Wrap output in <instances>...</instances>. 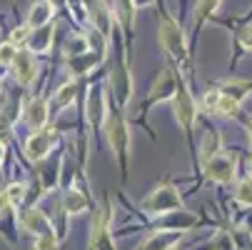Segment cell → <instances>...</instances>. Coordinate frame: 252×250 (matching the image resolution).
Listing matches in <instances>:
<instances>
[{"instance_id": "1", "label": "cell", "mask_w": 252, "mask_h": 250, "mask_svg": "<svg viewBox=\"0 0 252 250\" xmlns=\"http://www.w3.org/2000/svg\"><path fill=\"white\" fill-rule=\"evenodd\" d=\"M102 135H105V143L110 148L118 168H120V175L123 180L127 178V165H130V153H132V130H130V123L125 118V110L115 103L110 110H107V118L102 123Z\"/></svg>"}, {"instance_id": "2", "label": "cell", "mask_w": 252, "mask_h": 250, "mask_svg": "<svg viewBox=\"0 0 252 250\" xmlns=\"http://www.w3.org/2000/svg\"><path fill=\"white\" fill-rule=\"evenodd\" d=\"M158 40L160 48L165 53L167 65H172L177 73L188 65V40H185V33L180 28V23L175 18H170L167 13L160 15V25H158Z\"/></svg>"}, {"instance_id": "3", "label": "cell", "mask_w": 252, "mask_h": 250, "mask_svg": "<svg viewBox=\"0 0 252 250\" xmlns=\"http://www.w3.org/2000/svg\"><path fill=\"white\" fill-rule=\"evenodd\" d=\"M185 208V200H183V193L177 190L175 183L165 180V183H158L145 198L140 203V210L150 218H162L172 210H180Z\"/></svg>"}, {"instance_id": "4", "label": "cell", "mask_w": 252, "mask_h": 250, "mask_svg": "<svg viewBox=\"0 0 252 250\" xmlns=\"http://www.w3.org/2000/svg\"><path fill=\"white\" fill-rule=\"evenodd\" d=\"M107 90L115 98V103L120 108L130 105L132 95H135V78H132V70L127 65L125 53H118L113 68H110V75H107Z\"/></svg>"}, {"instance_id": "5", "label": "cell", "mask_w": 252, "mask_h": 250, "mask_svg": "<svg viewBox=\"0 0 252 250\" xmlns=\"http://www.w3.org/2000/svg\"><path fill=\"white\" fill-rule=\"evenodd\" d=\"M170 108H172V118H175L177 128L185 130L188 135H192V130H195L197 120H200V103L190 93L188 83H180L177 93L170 100Z\"/></svg>"}, {"instance_id": "6", "label": "cell", "mask_w": 252, "mask_h": 250, "mask_svg": "<svg viewBox=\"0 0 252 250\" xmlns=\"http://www.w3.org/2000/svg\"><path fill=\"white\" fill-rule=\"evenodd\" d=\"M180 73L172 68V65H165V68H160V73L155 75V80L150 83V88H148V95H145V105H142V113H148L150 108H155V105H160V103H170L172 100V95L177 93V88H180Z\"/></svg>"}, {"instance_id": "7", "label": "cell", "mask_w": 252, "mask_h": 250, "mask_svg": "<svg viewBox=\"0 0 252 250\" xmlns=\"http://www.w3.org/2000/svg\"><path fill=\"white\" fill-rule=\"evenodd\" d=\"M58 140H60V133H58V128H53V125H45V128H40V130H32V133L25 138V143H23V155H25V160H30V163H35V165L43 163L45 158L53 155Z\"/></svg>"}, {"instance_id": "8", "label": "cell", "mask_w": 252, "mask_h": 250, "mask_svg": "<svg viewBox=\"0 0 252 250\" xmlns=\"http://www.w3.org/2000/svg\"><path fill=\"white\" fill-rule=\"evenodd\" d=\"M202 175L205 180L215 185H230L237 180V155L230 150H220L218 155H212L210 160L202 163Z\"/></svg>"}, {"instance_id": "9", "label": "cell", "mask_w": 252, "mask_h": 250, "mask_svg": "<svg viewBox=\"0 0 252 250\" xmlns=\"http://www.w3.org/2000/svg\"><path fill=\"white\" fill-rule=\"evenodd\" d=\"M107 83H95L90 85L88 90V98H85V123L93 133H102V123L107 118Z\"/></svg>"}, {"instance_id": "10", "label": "cell", "mask_w": 252, "mask_h": 250, "mask_svg": "<svg viewBox=\"0 0 252 250\" xmlns=\"http://www.w3.org/2000/svg\"><path fill=\"white\" fill-rule=\"evenodd\" d=\"M10 75L13 80L20 85V88H30L40 75V63H38V55H35L30 48H18L13 63H10Z\"/></svg>"}, {"instance_id": "11", "label": "cell", "mask_w": 252, "mask_h": 250, "mask_svg": "<svg viewBox=\"0 0 252 250\" xmlns=\"http://www.w3.org/2000/svg\"><path fill=\"white\" fill-rule=\"evenodd\" d=\"M93 208V198H90V190L88 188H80V185H70L63 190L60 195V213H65L67 218H75V215H83V213H90Z\"/></svg>"}, {"instance_id": "12", "label": "cell", "mask_w": 252, "mask_h": 250, "mask_svg": "<svg viewBox=\"0 0 252 250\" xmlns=\"http://www.w3.org/2000/svg\"><path fill=\"white\" fill-rule=\"evenodd\" d=\"M50 100L45 98H28L20 108V120L30 128V130H40L50 123Z\"/></svg>"}, {"instance_id": "13", "label": "cell", "mask_w": 252, "mask_h": 250, "mask_svg": "<svg viewBox=\"0 0 252 250\" xmlns=\"http://www.w3.org/2000/svg\"><path fill=\"white\" fill-rule=\"evenodd\" d=\"M18 225H20V230H25V233L32 235V238L55 228L53 220H50V215H48L43 208H38V205L23 208V210H20V218H18Z\"/></svg>"}, {"instance_id": "14", "label": "cell", "mask_w": 252, "mask_h": 250, "mask_svg": "<svg viewBox=\"0 0 252 250\" xmlns=\"http://www.w3.org/2000/svg\"><path fill=\"white\" fill-rule=\"evenodd\" d=\"M197 223H200V218L195 215V213L180 208V210H172V213H167V215L158 218L155 230H167V233H180L183 235L185 230H192Z\"/></svg>"}, {"instance_id": "15", "label": "cell", "mask_w": 252, "mask_h": 250, "mask_svg": "<svg viewBox=\"0 0 252 250\" xmlns=\"http://www.w3.org/2000/svg\"><path fill=\"white\" fill-rule=\"evenodd\" d=\"M88 15H90V23L95 30H100L105 38H110L113 33V23H115V13L113 8L105 3V0H90L88 5Z\"/></svg>"}, {"instance_id": "16", "label": "cell", "mask_w": 252, "mask_h": 250, "mask_svg": "<svg viewBox=\"0 0 252 250\" xmlns=\"http://www.w3.org/2000/svg\"><path fill=\"white\" fill-rule=\"evenodd\" d=\"M105 58L100 55V53H95V50H85V53H80V55H67L65 58V65H67V70L73 75H88V73H93V70L102 63Z\"/></svg>"}, {"instance_id": "17", "label": "cell", "mask_w": 252, "mask_h": 250, "mask_svg": "<svg viewBox=\"0 0 252 250\" xmlns=\"http://www.w3.org/2000/svg\"><path fill=\"white\" fill-rule=\"evenodd\" d=\"M80 95V80H65L58 85V90L53 93V100H50V108L55 110H67V108H73L75 100Z\"/></svg>"}, {"instance_id": "18", "label": "cell", "mask_w": 252, "mask_h": 250, "mask_svg": "<svg viewBox=\"0 0 252 250\" xmlns=\"http://www.w3.org/2000/svg\"><path fill=\"white\" fill-rule=\"evenodd\" d=\"M53 40H55V25L48 23V25L35 28V30L30 33V38H28L25 48H30L35 55H45V53L53 50Z\"/></svg>"}, {"instance_id": "19", "label": "cell", "mask_w": 252, "mask_h": 250, "mask_svg": "<svg viewBox=\"0 0 252 250\" xmlns=\"http://www.w3.org/2000/svg\"><path fill=\"white\" fill-rule=\"evenodd\" d=\"M53 18H55V5H53V0H35V3L30 5V10H28L25 23L35 30V28H43V25L53 23Z\"/></svg>"}, {"instance_id": "20", "label": "cell", "mask_w": 252, "mask_h": 250, "mask_svg": "<svg viewBox=\"0 0 252 250\" xmlns=\"http://www.w3.org/2000/svg\"><path fill=\"white\" fill-rule=\"evenodd\" d=\"M220 150H222V135H220V130L205 128L202 135H200V153H197L200 165H202L205 160H210L212 155H218Z\"/></svg>"}, {"instance_id": "21", "label": "cell", "mask_w": 252, "mask_h": 250, "mask_svg": "<svg viewBox=\"0 0 252 250\" xmlns=\"http://www.w3.org/2000/svg\"><path fill=\"white\" fill-rule=\"evenodd\" d=\"M113 13H115V23L132 35L135 28V13H137V3L135 0H113Z\"/></svg>"}, {"instance_id": "22", "label": "cell", "mask_w": 252, "mask_h": 250, "mask_svg": "<svg viewBox=\"0 0 252 250\" xmlns=\"http://www.w3.org/2000/svg\"><path fill=\"white\" fill-rule=\"evenodd\" d=\"M180 233H167V230H153V235L148 240H142L137 245V250H165L167 245L177 243Z\"/></svg>"}, {"instance_id": "23", "label": "cell", "mask_w": 252, "mask_h": 250, "mask_svg": "<svg viewBox=\"0 0 252 250\" xmlns=\"http://www.w3.org/2000/svg\"><path fill=\"white\" fill-rule=\"evenodd\" d=\"M218 88L237 100H245L250 93H252V80H240V78H230V80H222L218 83Z\"/></svg>"}, {"instance_id": "24", "label": "cell", "mask_w": 252, "mask_h": 250, "mask_svg": "<svg viewBox=\"0 0 252 250\" xmlns=\"http://www.w3.org/2000/svg\"><path fill=\"white\" fill-rule=\"evenodd\" d=\"M90 250H118L110 228H90Z\"/></svg>"}, {"instance_id": "25", "label": "cell", "mask_w": 252, "mask_h": 250, "mask_svg": "<svg viewBox=\"0 0 252 250\" xmlns=\"http://www.w3.org/2000/svg\"><path fill=\"white\" fill-rule=\"evenodd\" d=\"M5 193H8V198H10L13 210H15V208H23L25 200H28V183H25V180H10V183L5 185Z\"/></svg>"}, {"instance_id": "26", "label": "cell", "mask_w": 252, "mask_h": 250, "mask_svg": "<svg viewBox=\"0 0 252 250\" xmlns=\"http://www.w3.org/2000/svg\"><path fill=\"white\" fill-rule=\"evenodd\" d=\"M235 200L242 208H252V175L235 180Z\"/></svg>"}, {"instance_id": "27", "label": "cell", "mask_w": 252, "mask_h": 250, "mask_svg": "<svg viewBox=\"0 0 252 250\" xmlns=\"http://www.w3.org/2000/svg\"><path fill=\"white\" fill-rule=\"evenodd\" d=\"M32 250H60V235L53 230H45L32 238Z\"/></svg>"}, {"instance_id": "28", "label": "cell", "mask_w": 252, "mask_h": 250, "mask_svg": "<svg viewBox=\"0 0 252 250\" xmlns=\"http://www.w3.org/2000/svg\"><path fill=\"white\" fill-rule=\"evenodd\" d=\"M218 5H220V0H200L197 10H195V28L205 25L215 13H218Z\"/></svg>"}, {"instance_id": "29", "label": "cell", "mask_w": 252, "mask_h": 250, "mask_svg": "<svg viewBox=\"0 0 252 250\" xmlns=\"http://www.w3.org/2000/svg\"><path fill=\"white\" fill-rule=\"evenodd\" d=\"M235 43H237L240 50L252 53V25H242V28H237V33H235Z\"/></svg>"}, {"instance_id": "30", "label": "cell", "mask_w": 252, "mask_h": 250, "mask_svg": "<svg viewBox=\"0 0 252 250\" xmlns=\"http://www.w3.org/2000/svg\"><path fill=\"white\" fill-rule=\"evenodd\" d=\"M30 33H32V28L28 25V23H23V25H18V28H13V33H10V43L13 45H18V48H23L25 43H28V38H30Z\"/></svg>"}, {"instance_id": "31", "label": "cell", "mask_w": 252, "mask_h": 250, "mask_svg": "<svg viewBox=\"0 0 252 250\" xmlns=\"http://www.w3.org/2000/svg\"><path fill=\"white\" fill-rule=\"evenodd\" d=\"M15 53H18V45H13L10 40H5V43H0V65H5V68H10V63H13Z\"/></svg>"}, {"instance_id": "32", "label": "cell", "mask_w": 252, "mask_h": 250, "mask_svg": "<svg viewBox=\"0 0 252 250\" xmlns=\"http://www.w3.org/2000/svg\"><path fill=\"white\" fill-rule=\"evenodd\" d=\"M13 138V120L5 110H0V140L8 145V140Z\"/></svg>"}, {"instance_id": "33", "label": "cell", "mask_w": 252, "mask_h": 250, "mask_svg": "<svg viewBox=\"0 0 252 250\" xmlns=\"http://www.w3.org/2000/svg\"><path fill=\"white\" fill-rule=\"evenodd\" d=\"M10 210H13V205H10V198H8V193L3 188V190H0V215H8Z\"/></svg>"}, {"instance_id": "34", "label": "cell", "mask_w": 252, "mask_h": 250, "mask_svg": "<svg viewBox=\"0 0 252 250\" xmlns=\"http://www.w3.org/2000/svg\"><path fill=\"white\" fill-rule=\"evenodd\" d=\"M245 128H247V143H250V150H252V118L247 120V125H245Z\"/></svg>"}, {"instance_id": "35", "label": "cell", "mask_w": 252, "mask_h": 250, "mask_svg": "<svg viewBox=\"0 0 252 250\" xmlns=\"http://www.w3.org/2000/svg\"><path fill=\"white\" fill-rule=\"evenodd\" d=\"M3 160H5V143L0 140V168H3Z\"/></svg>"}, {"instance_id": "36", "label": "cell", "mask_w": 252, "mask_h": 250, "mask_svg": "<svg viewBox=\"0 0 252 250\" xmlns=\"http://www.w3.org/2000/svg\"><path fill=\"white\" fill-rule=\"evenodd\" d=\"M245 168H247V175H252V155L247 158V163H245Z\"/></svg>"}, {"instance_id": "37", "label": "cell", "mask_w": 252, "mask_h": 250, "mask_svg": "<svg viewBox=\"0 0 252 250\" xmlns=\"http://www.w3.org/2000/svg\"><path fill=\"white\" fill-rule=\"evenodd\" d=\"M135 3H137V8H140V5H150L153 0H135Z\"/></svg>"}, {"instance_id": "38", "label": "cell", "mask_w": 252, "mask_h": 250, "mask_svg": "<svg viewBox=\"0 0 252 250\" xmlns=\"http://www.w3.org/2000/svg\"><path fill=\"white\" fill-rule=\"evenodd\" d=\"M165 250H180V245H177V243H172V245H167Z\"/></svg>"}]
</instances>
